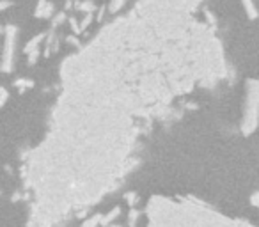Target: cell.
Masks as SVG:
<instances>
[{"label": "cell", "mask_w": 259, "mask_h": 227, "mask_svg": "<svg viewBox=\"0 0 259 227\" xmlns=\"http://www.w3.org/2000/svg\"><path fill=\"white\" fill-rule=\"evenodd\" d=\"M146 227H256L238 218L226 217L195 199L183 197H151L146 206Z\"/></svg>", "instance_id": "obj_1"}, {"label": "cell", "mask_w": 259, "mask_h": 227, "mask_svg": "<svg viewBox=\"0 0 259 227\" xmlns=\"http://www.w3.org/2000/svg\"><path fill=\"white\" fill-rule=\"evenodd\" d=\"M259 121V78L247 82V96H245V112L242 121V131L250 135L256 130Z\"/></svg>", "instance_id": "obj_2"}, {"label": "cell", "mask_w": 259, "mask_h": 227, "mask_svg": "<svg viewBox=\"0 0 259 227\" xmlns=\"http://www.w3.org/2000/svg\"><path fill=\"white\" fill-rule=\"evenodd\" d=\"M16 37H18V31H16V27H13V25L5 27L4 53H2V62H0V69H2L4 73H11L13 71V67H15Z\"/></svg>", "instance_id": "obj_3"}, {"label": "cell", "mask_w": 259, "mask_h": 227, "mask_svg": "<svg viewBox=\"0 0 259 227\" xmlns=\"http://www.w3.org/2000/svg\"><path fill=\"white\" fill-rule=\"evenodd\" d=\"M53 13H55V7H53L52 2H48V0H39L36 5V16L37 18H52Z\"/></svg>", "instance_id": "obj_4"}, {"label": "cell", "mask_w": 259, "mask_h": 227, "mask_svg": "<svg viewBox=\"0 0 259 227\" xmlns=\"http://www.w3.org/2000/svg\"><path fill=\"white\" fill-rule=\"evenodd\" d=\"M45 39H47V36H45V34H37L36 37H32L31 41L25 45V53H27V55H29V53H32V52L41 50L39 47H41V43L45 41Z\"/></svg>", "instance_id": "obj_5"}, {"label": "cell", "mask_w": 259, "mask_h": 227, "mask_svg": "<svg viewBox=\"0 0 259 227\" xmlns=\"http://www.w3.org/2000/svg\"><path fill=\"white\" fill-rule=\"evenodd\" d=\"M242 5H243L245 13H247V16H249L250 20L258 18V7H256L254 0H242Z\"/></svg>", "instance_id": "obj_6"}, {"label": "cell", "mask_w": 259, "mask_h": 227, "mask_svg": "<svg viewBox=\"0 0 259 227\" xmlns=\"http://www.w3.org/2000/svg\"><path fill=\"white\" fill-rule=\"evenodd\" d=\"M126 0H110L109 2V13L110 15H115V13H119L123 7H125Z\"/></svg>", "instance_id": "obj_7"}, {"label": "cell", "mask_w": 259, "mask_h": 227, "mask_svg": "<svg viewBox=\"0 0 259 227\" xmlns=\"http://www.w3.org/2000/svg\"><path fill=\"white\" fill-rule=\"evenodd\" d=\"M119 213H121L119 208H114V210H112V211H110L109 215H103V217H101V226L107 227L110 222H112V220H114V218L119 217Z\"/></svg>", "instance_id": "obj_8"}, {"label": "cell", "mask_w": 259, "mask_h": 227, "mask_svg": "<svg viewBox=\"0 0 259 227\" xmlns=\"http://www.w3.org/2000/svg\"><path fill=\"white\" fill-rule=\"evenodd\" d=\"M32 85H34V82L32 80H27V78H18L15 82V87L20 91V93H23V91H27V89H31Z\"/></svg>", "instance_id": "obj_9"}, {"label": "cell", "mask_w": 259, "mask_h": 227, "mask_svg": "<svg viewBox=\"0 0 259 227\" xmlns=\"http://www.w3.org/2000/svg\"><path fill=\"white\" fill-rule=\"evenodd\" d=\"M101 217L103 215H94L93 218H87L80 227H101Z\"/></svg>", "instance_id": "obj_10"}, {"label": "cell", "mask_w": 259, "mask_h": 227, "mask_svg": "<svg viewBox=\"0 0 259 227\" xmlns=\"http://www.w3.org/2000/svg\"><path fill=\"white\" fill-rule=\"evenodd\" d=\"M77 7H78L80 11H83L85 15H89V13H94V9H96L91 0H85V2H82V4H78Z\"/></svg>", "instance_id": "obj_11"}, {"label": "cell", "mask_w": 259, "mask_h": 227, "mask_svg": "<svg viewBox=\"0 0 259 227\" xmlns=\"http://www.w3.org/2000/svg\"><path fill=\"white\" fill-rule=\"evenodd\" d=\"M94 13H89V15H85V18H83L82 21H80V29H82V31H85V29H87L89 25H91V21L94 20Z\"/></svg>", "instance_id": "obj_12"}, {"label": "cell", "mask_w": 259, "mask_h": 227, "mask_svg": "<svg viewBox=\"0 0 259 227\" xmlns=\"http://www.w3.org/2000/svg\"><path fill=\"white\" fill-rule=\"evenodd\" d=\"M69 25H71V32L73 34H82V29H80V23H78L75 18H69Z\"/></svg>", "instance_id": "obj_13"}, {"label": "cell", "mask_w": 259, "mask_h": 227, "mask_svg": "<svg viewBox=\"0 0 259 227\" xmlns=\"http://www.w3.org/2000/svg\"><path fill=\"white\" fill-rule=\"evenodd\" d=\"M64 20H66V15H64V13H59V15H55V18H53V29L61 25Z\"/></svg>", "instance_id": "obj_14"}, {"label": "cell", "mask_w": 259, "mask_h": 227, "mask_svg": "<svg viewBox=\"0 0 259 227\" xmlns=\"http://www.w3.org/2000/svg\"><path fill=\"white\" fill-rule=\"evenodd\" d=\"M7 98H9V93H7L4 87H0V107H2V105L7 101Z\"/></svg>", "instance_id": "obj_15"}, {"label": "cell", "mask_w": 259, "mask_h": 227, "mask_svg": "<svg viewBox=\"0 0 259 227\" xmlns=\"http://www.w3.org/2000/svg\"><path fill=\"white\" fill-rule=\"evenodd\" d=\"M250 204L256 208H259V192H256L254 195H252V199H250Z\"/></svg>", "instance_id": "obj_16"}, {"label": "cell", "mask_w": 259, "mask_h": 227, "mask_svg": "<svg viewBox=\"0 0 259 227\" xmlns=\"http://www.w3.org/2000/svg\"><path fill=\"white\" fill-rule=\"evenodd\" d=\"M67 43H69V45H73V47H78V39L75 36H69L67 37Z\"/></svg>", "instance_id": "obj_17"}, {"label": "cell", "mask_w": 259, "mask_h": 227, "mask_svg": "<svg viewBox=\"0 0 259 227\" xmlns=\"http://www.w3.org/2000/svg\"><path fill=\"white\" fill-rule=\"evenodd\" d=\"M103 15H105V7H99V11H98V21L103 20Z\"/></svg>", "instance_id": "obj_18"}, {"label": "cell", "mask_w": 259, "mask_h": 227, "mask_svg": "<svg viewBox=\"0 0 259 227\" xmlns=\"http://www.w3.org/2000/svg\"><path fill=\"white\" fill-rule=\"evenodd\" d=\"M7 5H9V2H5V0H0V11H2V9H5Z\"/></svg>", "instance_id": "obj_19"}]
</instances>
